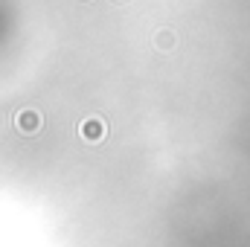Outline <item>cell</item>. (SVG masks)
I'll return each mask as SVG.
<instances>
[{
  "label": "cell",
  "instance_id": "cell-2",
  "mask_svg": "<svg viewBox=\"0 0 250 247\" xmlns=\"http://www.w3.org/2000/svg\"><path fill=\"white\" fill-rule=\"evenodd\" d=\"M84 137H87L90 143H96V140H102V137H105V125L99 128L96 123H87V125H84Z\"/></svg>",
  "mask_w": 250,
  "mask_h": 247
},
{
  "label": "cell",
  "instance_id": "cell-1",
  "mask_svg": "<svg viewBox=\"0 0 250 247\" xmlns=\"http://www.w3.org/2000/svg\"><path fill=\"white\" fill-rule=\"evenodd\" d=\"M18 125H21V131H23V134H35V131H38V125H41V117H38V114H23V117L18 120Z\"/></svg>",
  "mask_w": 250,
  "mask_h": 247
}]
</instances>
